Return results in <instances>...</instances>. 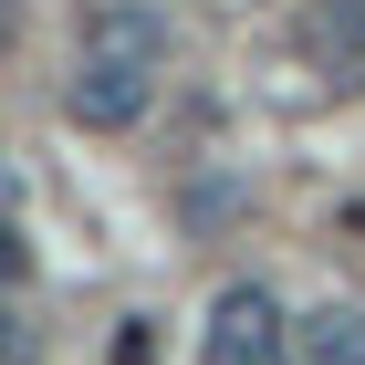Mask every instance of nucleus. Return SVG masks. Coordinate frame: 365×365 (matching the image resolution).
Segmentation results:
<instances>
[{
    "mask_svg": "<svg viewBox=\"0 0 365 365\" xmlns=\"http://www.w3.org/2000/svg\"><path fill=\"white\" fill-rule=\"evenodd\" d=\"M209 365H292V324L261 282H230L220 303H209V334H198Z\"/></svg>",
    "mask_w": 365,
    "mask_h": 365,
    "instance_id": "nucleus-1",
    "label": "nucleus"
},
{
    "mask_svg": "<svg viewBox=\"0 0 365 365\" xmlns=\"http://www.w3.org/2000/svg\"><path fill=\"white\" fill-rule=\"evenodd\" d=\"M146 105H157V73H136V63H94V53H73L63 115H73L84 136H125V125H146Z\"/></svg>",
    "mask_w": 365,
    "mask_h": 365,
    "instance_id": "nucleus-2",
    "label": "nucleus"
},
{
    "mask_svg": "<svg viewBox=\"0 0 365 365\" xmlns=\"http://www.w3.org/2000/svg\"><path fill=\"white\" fill-rule=\"evenodd\" d=\"M168 11H146V0H94L84 11V53L94 63H136V73H168Z\"/></svg>",
    "mask_w": 365,
    "mask_h": 365,
    "instance_id": "nucleus-3",
    "label": "nucleus"
},
{
    "mask_svg": "<svg viewBox=\"0 0 365 365\" xmlns=\"http://www.w3.org/2000/svg\"><path fill=\"white\" fill-rule=\"evenodd\" d=\"M303 63L324 73V84L365 94V0H313L303 11Z\"/></svg>",
    "mask_w": 365,
    "mask_h": 365,
    "instance_id": "nucleus-4",
    "label": "nucleus"
},
{
    "mask_svg": "<svg viewBox=\"0 0 365 365\" xmlns=\"http://www.w3.org/2000/svg\"><path fill=\"white\" fill-rule=\"evenodd\" d=\"M303 365H365V303H324L313 324H292Z\"/></svg>",
    "mask_w": 365,
    "mask_h": 365,
    "instance_id": "nucleus-5",
    "label": "nucleus"
},
{
    "mask_svg": "<svg viewBox=\"0 0 365 365\" xmlns=\"http://www.w3.org/2000/svg\"><path fill=\"white\" fill-rule=\"evenodd\" d=\"M0 282H31V251H21V230L0 220Z\"/></svg>",
    "mask_w": 365,
    "mask_h": 365,
    "instance_id": "nucleus-6",
    "label": "nucleus"
},
{
    "mask_svg": "<svg viewBox=\"0 0 365 365\" xmlns=\"http://www.w3.org/2000/svg\"><path fill=\"white\" fill-rule=\"evenodd\" d=\"M11 42H21V0H0V53H11Z\"/></svg>",
    "mask_w": 365,
    "mask_h": 365,
    "instance_id": "nucleus-7",
    "label": "nucleus"
},
{
    "mask_svg": "<svg viewBox=\"0 0 365 365\" xmlns=\"http://www.w3.org/2000/svg\"><path fill=\"white\" fill-rule=\"evenodd\" d=\"M11 198H21V178H11V168H0V220H11Z\"/></svg>",
    "mask_w": 365,
    "mask_h": 365,
    "instance_id": "nucleus-8",
    "label": "nucleus"
}]
</instances>
